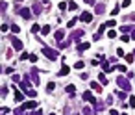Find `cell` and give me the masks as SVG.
Instances as JSON below:
<instances>
[{
  "label": "cell",
  "mask_w": 135,
  "mask_h": 115,
  "mask_svg": "<svg viewBox=\"0 0 135 115\" xmlns=\"http://www.w3.org/2000/svg\"><path fill=\"white\" fill-rule=\"evenodd\" d=\"M117 86L120 89H124V91H130L131 89V83L128 82V78H124V76H118V78H117Z\"/></svg>",
  "instance_id": "obj_2"
},
{
  "label": "cell",
  "mask_w": 135,
  "mask_h": 115,
  "mask_svg": "<svg viewBox=\"0 0 135 115\" xmlns=\"http://www.w3.org/2000/svg\"><path fill=\"white\" fill-rule=\"evenodd\" d=\"M106 24H107V28H113V26L117 24V20H113V19H111V20H107V22H106Z\"/></svg>",
  "instance_id": "obj_34"
},
{
  "label": "cell",
  "mask_w": 135,
  "mask_h": 115,
  "mask_svg": "<svg viewBox=\"0 0 135 115\" xmlns=\"http://www.w3.org/2000/svg\"><path fill=\"white\" fill-rule=\"evenodd\" d=\"M31 11H33V15H41L43 13V6L39 2H33V4H31Z\"/></svg>",
  "instance_id": "obj_10"
},
{
  "label": "cell",
  "mask_w": 135,
  "mask_h": 115,
  "mask_svg": "<svg viewBox=\"0 0 135 115\" xmlns=\"http://www.w3.org/2000/svg\"><path fill=\"white\" fill-rule=\"evenodd\" d=\"M131 4V0H124V2H122V7H128Z\"/></svg>",
  "instance_id": "obj_43"
},
{
  "label": "cell",
  "mask_w": 135,
  "mask_h": 115,
  "mask_svg": "<svg viewBox=\"0 0 135 115\" xmlns=\"http://www.w3.org/2000/svg\"><path fill=\"white\" fill-rule=\"evenodd\" d=\"M4 115H9V113H4Z\"/></svg>",
  "instance_id": "obj_54"
},
{
  "label": "cell",
  "mask_w": 135,
  "mask_h": 115,
  "mask_svg": "<svg viewBox=\"0 0 135 115\" xmlns=\"http://www.w3.org/2000/svg\"><path fill=\"white\" fill-rule=\"evenodd\" d=\"M117 56H118V58H120V56H126V52H124L122 48H118V50H117Z\"/></svg>",
  "instance_id": "obj_38"
},
{
  "label": "cell",
  "mask_w": 135,
  "mask_h": 115,
  "mask_svg": "<svg viewBox=\"0 0 135 115\" xmlns=\"http://www.w3.org/2000/svg\"><path fill=\"white\" fill-rule=\"evenodd\" d=\"M31 115H43V110H39V108H37V110H35L33 113H31Z\"/></svg>",
  "instance_id": "obj_46"
},
{
  "label": "cell",
  "mask_w": 135,
  "mask_h": 115,
  "mask_svg": "<svg viewBox=\"0 0 135 115\" xmlns=\"http://www.w3.org/2000/svg\"><path fill=\"white\" fill-rule=\"evenodd\" d=\"M48 32H50V26H48V24H44V26L41 28V34H43V35H46Z\"/></svg>",
  "instance_id": "obj_24"
},
{
  "label": "cell",
  "mask_w": 135,
  "mask_h": 115,
  "mask_svg": "<svg viewBox=\"0 0 135 115\" xmlns=\"http://www.w3.org/2000/svg\"><path fill=\"white\" fill-rule=\"evenodd\" d=\"M133 58H135V54H126V61L128 63H133Z\"/></svg>",
  "instance_id": "obj_31"
},
{
  "label": "cell",
  "mask_w": 135,
  "mask_h": 115,
  "mask_svg": "<svg viewBox=\"0 0 135 115\" xmlns=\"http://www.w3.org/2000/svg\"><path fill=\"white\" fill-rule=\"evenodd\" d=\"M115 69H118V71H120V72H126V65H117Z\"/></svg>",
  "instance_id": "obj_37"
},
{
  "label": "cell",
  "mask_w": 135,
  "mask_h": 115,
  "mask_svg": "<svg viewBox=\"0 0 135 115\" xmlns=\"http://www.w3.org/2000/svg\"><path fill=\"white\" fill-rule=\"evenodd\" d=\"M17 2H22V0H17Z\"/></svg>",
  "instance_id": "obj_53"
},
{
  "label": "cell",
  "mask_w": 135,
  "mask_h": 115,
  "mask_svg": "<svg viewBox=\"0 0 135 115\" xmlns=\"http://www.w3.org/2000/svg\"><path fill=\"white\" fill-rule=\"evenodd\" d=\"M106 30H107V24H106V22H104V24H102V26H100V30H98V34H104V32H106Z\"/></svg>",
  "instance_id": "obj_35"
},
{
  "label": "cell",
  "mask_w": 135,
  "mask_h": 115,
  "mask_svg": "<svg viewBox=\"0 0 135 115\" xmlns=\"http://www.w3.org/2000/svg\"><path fill=\"white\" fill-rule=\"evenodd\" d=\"M30 76H31V80H33V83H39L41 80H39V71H37V67H31L30 69Z\"/></svg>",
  "instance_id": "obj_6"
},
{
  "label": "cell",
  "mask_w": 135,
  "mask_h": 115,
  "mask_svg": "<svg viewBox=\"0 0 135 115\" xmlns=\"http://www.w3.org/2000/svg\"><path fill=\"white\" fill-rule=\"evenodd\" d=\"M122 115H128V113H122Z\"/></svg>",
  "instance_id": "obj_55"
},
{
  "label": "cell",
  "mask_w": 135,
  "mask_h": 115,
  "mask_svg": "<svg viewBox=\"0 0 135 115\" xmlns=\"http://www.w3.org/2000/svg\"><path fill=\"white\" fill-rule=\"evenodd\" d=\"M130 106H131V108H135V97L130 98Z\"/></svg>",
  "instance_id": "obj_45"
},
{
  "label": "cell",
  "mask_w": 135,
  "mask_h": 115,
  "mask_svg": "<svg viewBox=\"0 0 135 115\" xmlns=\"http://www.w3.org/2000/svg\"><path fill=\"white\" fill-rule=\"evenodd\" d=\"M120 30H122V32H124V34H126V32H130V30H131V28H130V26H122V28H120Z\"/></svg>",
  "instance_id": "obj_48"
},
{
  "label": "cell",
  "mask_w": 135,
  "mask_h": 115,
  "mask_svg": "<svg viewBox=\"0 0 135 115\" xmlns=\"http://www.w3.org/2000/svg\"><path fill=\"white\" fill-rule=\"evenodd\" d=\"M98 82L102 83V86H106V83H107V78H106V74H104V72H100V76H98Z\"/></svg>",
  "instance_id": "obj_18"
},
{
  "label": "cell",
  "mask_w": 135,
  "mask_h": 115,
  "mask_svg": "<svg viewBox=\"0 0 135 115\" xmlns=\"http://www.w3.org/2000/svg\"><path fill=\"white\" fill-rule=\"evenodd\" d=\"M102 69H104V72H111V71H113V65H111V63H107V61L104 59V61H102Z\"/></svg>",
  "instance_id": "obj_14"
},
{
  "label": "cell",
  "mask_w": 135,
  "mask_h": 115,
  "mask_svg": "<svg viewBox=\"0 0 135 115\" xmlns=\"http://www.w3.org/2000/svg\"><path fill=\"white\" fill-rule=\"evenodd\" d=\"M120 39H122L124 43H128V41L131 39V35H126V34H124V35H120Z\"/></svg>",
  "instance_id": "obj_36"
},
{
  "label": "cell",
  "mask_w": 135,
  "mask_h": 115,
  "mask_svg": "<svg viewBox=\"0 0 135 115\" xmlns=\"http://www.w3.org/2000/svg\"><path fill=\"white\" fill-rule=\"evenodd\" d=\"M54 89H55V83H54V82H48V83H46V91H48V93H52Z\"/></svg>",
  "instance_id": "obj_20"
},
{
  "label": "cell",
  "mask_w": 135,
  "mask_h": 115,
  "mask_svg": "<svg viewBox=\"0 0 135 115\" xmlns=\"http://www.w3.org/2000/svg\"><path fill=\"white\" fill-rule=\"evenodd\" d=\"M83 100L91 102V104H96V98H94V95L91 93V91H85V93H83Z\"/></svg>",
  "instance_id": "obj_9"
},
{
  "label": "cell",
  "mask_w": 135,
  "mask_h": 115,
  "mask_svg": "<svg viewBox=\"0 0 135 115\" xmlns=\"http://www.w3.org/2000/svg\"><path fill=\"white\" fill-rule=\"evenodd\" d=\"M133 54H135V50H133Z\"/></svg>",
  "instance_id": "obj_57"
},
{
  "label": "cell",
  "mask_w": 135,
  "mask_h": 115,
  "mask_svg": "<svg viewBox=\"0 0 135 115\" xmlns=\"http://www.w3.org/2000/svg\"><path fill=\"white\" fill-rule=\"evenodd\" d=\"M120 7H122V6H115L113 9H111V15H113V17H115V15H118V11H120Z\"/></svg>",
  "instance_id": "obj_23"
},
{
  "label": "cell",
  "mask_w": 135,
  "mask_h": 115,
  "mask_svg": "<svg viewBox=\"0 0 135 115\" xmlns=\"http://www.w3.org/2000/svg\"><path fill=\"white\" fill-rule=\"evenodd\" d=\"M26 97H37V91H35V89H30V91H26Z\"/></svg>",
  "instance_id": "obj_29"
},
{
  "label": "cell",
  "mask_w": 135,
  "mask_h": 115,
  "mask_svg": "<svg viewBox=\"0 0 135 115\" xmlns=\"http://www.w3.org/2000/svg\"><path fill=\"white\" fill-rule=\"evenodd\" d=\"M100 37H102V34H94L93 39H94V41H100Z\"/></svg>",
  "instance_id": "obj_42"
},
{
  "label": "cell",
  "mask_w": 135,
  "mask_h": 115,
  "mask_svg": "<svg viewBox=\"0 0 135 115\" xmlns=\"http://www.w3.org/2000/svg\"><path fill=\"white\" fill-rule=\"evenodd\" d=\"M124 98H126V91L120 89V91H118V100H124Z\"/></svg>",
  "instance_id": "obj_26"
},
{
  "label": "cell",
  "mask_w": 135,
  "mask_h": 115,
  "mask_svg": "<svg viewBox=\"0 0 135 115\" xmlns=\"http://www.w3.org/2000/svg\"><path fill=\"white\" fill-rule=\"evenodd\" d=\"M11 32H13V34H19V32H20V28H19L17 24H11Z\"/></svg>",
  "instance_id": "obj_32"
},
{
  "label": "cell",
  "mask_w": 135,
  "mask_h": 115,
  "mask_svg": "<svg viewBox=\"0 0 135 115\" xmlns=\"http://www.w3.org/2000/svg\"><path fill=\"white\" fill-rule=\"evenodd\" d=\"M69 9L76 11V9H78V4H76V2H69Z\"/></svg>",
  "instance_id": "obj_30"
},
{
  "label": "cell",
  "mask_w": 135,
  "mask_h": 115,
  "mask_svg": "<svg viewBox=\"0 0 135 115\" xmlns=\"http://www.w3.org/2000/svg\"><path fill=\"white\" fill-rule=\"evenodd\" d=\"M20 59H22V61L30 59V54H28V52H22V54H20Z\"/></svg>",
  "instance_id": "obj_33"
},
{
  "label": "cell",
  "mask_w": 135,
  "mask_h": 115,
  "mask_svg": "<svg viewBox=\"0 0 135 115\" xmlns=\"http://www.w3.org/2000/svg\"><path fill=\"white\" fill-rule=\"evenodd\" d=\"M30 61H31V63H35V61H37V56H35V54H30Z\"/></svg>",
  "instance_id": "obj_41"
},
{
  "label": "cell",
  "mask_w": 135,
  "mask_h": 115,
  "mask_svg": "<svg viewBox=\"0 0 135 115\" xmlns=\"http://www.w3.org/2000/svg\"><path fill=\"white\" fill-rule=\"evenodd\" d=\"M65 91H67V93H76V87L72 86V83H69V86L65 87Z\"/></svg>",
  "instance_id": "obj_21"
},
{
  "label": "cell",
  "mask_w": 135,
  "mask_h": 115,
  "mask_svg": "<svg viewBox=\"0 0 135 115\" xmlns=\"http://www.w3.org/2000/svg\"><path fill=\"white\" fill-rule=\"evenodd\" d=\"M109 113H111V115H118V111H117V110H111Z\"/></svg>",
  "instance_id": "obj_50"
},
{
  "label": "cell",
  "mask_w": 135,
  "mask_h": 115,
  "mask_svg": "<svg viewBox=\"0 0 135 115\" xmlns=\"http://www.w3.org/2000/svg\"><path fill=\"white\" fill-rule=\"evenodd\" d=\"M104 11H106L104 4H96V9H94V13H96V15H100V13H104Z\"/></svg>",
  "instance_id": "obj_16"
},
{
  "label": "cell",
  "mask_w": 135,
  "mask_h": 115,
  "mask_svg": "<svg viewBox=\"0 0 135 115\" xmlns=\"http://www.w3.org/2000/svg\"><path fill=\"white\" fill-rule=\"evenodd\" d=\"M22 108L24 110H37V102L35 100H28V102L22 104Z\"/></svg>",
  "instance_id": "obj_11"
},
{
  "label": "cell",
  "mask_w": 135,
  "mask_h": 115,
  "mask_svg": "<svg viewBox=\"0 0 135 115\" xmlns=\"http://www.w3.org/2000/svg\"><path fill=\"white\" fill-rule=\"evenodd\" d=\"M69 72H70V67H69V65H63V67L59 69V76H67Z\"/></svg>",
  "instance_id": "obj_15"
},
{
  "label": "cell",
  "mask_w": 135,
  "mask_h": 115,
  "mask_svg": "<svg viewBox=\"0 0 135 115\" xmlns=\"http://www.w3.org/2000/svg\"><path fill=\"white\" fill-rule=\"evenodd\" d=\"M83 67H85V63H83V61H76V63H74V69H76V71H82Z\"/></svg>",
  "instance_id": "obj_19"
},
{
  "label": "cell",
  "mask_w": 135,
  "mask_h": 115,
  "mask_svg": "<svg viewBox=\"0 0 135 115\" xmlns=\"http://www.w3.org/2000/svg\"><path fill=\"white\" fill-rule=\"evenodd\" d=\"M9 28H11V26H7V24H2V32H7Z\"/></svg>",
  "instance_id": "obj_49"
},
{
  "label": "cell",
  "mask_w": 135,
  "mask_h": 115,
  "mask_svg": "<svg viewBox=\"0 0 135 115\" xmlns=\"http://www.w3.org/2000/svg\"><path fill=\"white\" fill-rule=\"evenodd\" d=\"M107 37H109V39H115V37H117V32H115V30H109V32H107Z\"/></svg>",
  "instance_id": "obj_27"
},
{
  "label": "cell",
  "mask_w": 135,
  "mask_h": 115,
  "mask_svg": "<svg viewBox=\"0 0 135 115\" xmlns=\"http://www.w3.org/2000/svg\"><path fill=\"white\" fill-rule=\"evenodd\" d=\"M37 32H41V26H39V24H33V26H31V34H37Z\"/></svg>",
  "instance_id": "obj_25"
},
{
  "label": "cell",
  "mask_w": 135,
  "mask_h": 115,
  "mask_svg": "<svg viewBox=\"0 0 135 115\" xmlns=\"http://www.w3.org/2000/svg\"><path fill=\"white\" fill-rule=\"evenodd\" d=\"M89 48H91V43H80V45L76 47V50L80 52V54H82V52H85V50H89Z\"/></svg>",
  "instance_id": "obj_12"
},
{
  "label": "cell",
  "mask_w": 135,
  "mask_h": 115,
  "mask_svg": "<svg viewBox=\"0 0 135 115\" xmlns=\"http://www.w3.org/2000/svg\"><path fill=\"white\" fill-rule=\"evenodd\" d=\"M80 20H82V22H87V24H91V22H93V13H91V11H83V13L80 15Z\"/></svg>",
  "instance_id": "obj_5"
},
{
  "label": "cell",
  "mask_w": 135,
  "mask_h": 115,
  "mask_svg": "<svg viewBox=\"0 0 135 115\" xmlns=\"http://www.w3.org/2000/svg\"><path fill=\"white\" fill-rule=\"evenodd\" d=\"M83 37V30H74L72 32V35H70V39H72L76 45H80V39Z\"/></svg>",
  "instance_id": "obj_4"
},
{
  "label": "cell",
  "mask_w": 135,
  "mask_h": 115,
  "mask_svg": "<svg viewBox=\"0 0 135 115\" xmlns=\"http://www.w3.org/2000/svg\"><path fill=\"white\" fill-rule=\"evenodd\" d=\"M41 52H43V54L48 58L50 61H55V59H58V56H59V54H58V50H54V48H50V47H46V45L43 47V50H41Z\"/></svg>",
  "instance_id": "obj_1"
},
{
  "label": "cell",
  "mask_w": 135,
  "mask_h": 115,
  "mask_svg": "<svg viewBox=\"0 0 135 115\" xmlns=\"http://www.w3.org/2000/svg\"><path fill=\"white\" fill-rule=\"evenodd\" d=\"M11 82H20V76H19V74H13V78H11Z\"/></svg>",
  "instance_id": "obj_40"
},
{
  "label": "cell",
  "mask_w": 135,
  "mask_h": 115,
  "mask_svg": "<svg viewBox=\"0 0 135 115\" xmlns=\"http://www.w3.org/2000/svg\"><path fill=\"white\" fill-rule=\"evenodd\" d=\"M63 37H65V32H63V30H58V32L54 34V39L58 43H63Z\"/></svg>",
  "instance_id": "obj_13"
},
{
  "label": "cell",
  "mask_w": 135,
  "mask_h": 115,
  "mask_svg": "<svg viewBox=\"0 0 135 115\" xmlns=\"http://www.w3.org/2000/svg\"><path fill=\"white\" fill-rule=\"evenodd\" d=\"M0 9L6 11V9H7V4H6V2H2V4H0Z\"/></svg>",
  "instance_id": "obj_44"
},
{
  "label": "cell",
  "mask_w": 135,
  "mask_h": 115,
  "mask_svg": "<svg viewBox=\"0 0 135 115\" xmlns=\"http://www.w3.org/2000/svg\"><path fill=\"white\" fill-rule=\"evenodd\" d=\"M17 13L20 15L22 19H30L31 15H33V11H31L30 7H17Z\"/></svg>",
  "instance_id": "obj_3"
},
{
  "label": "cell",
  "mask_w": 135,
  "mask_h": 115,
  "mask_svg": "<svg viewBox=\"0 0 135 115\" xmlns=\"http://www.w3.org/2000/svg\"><path fill=\"white\" fill-rule=\"evenodd\" d=\"M11 47L15 50H22V41L19 39V37H11Z\"/></svg>",
  "instance_id": "obj_7"
},
{
  "label": "cell",
  "mask_w": 135,
  "mask_h": 115,
  "mask_svg": "<svg viewBox=\"0 0 135 115\" xmlns=\"http://www.w3.org/2000/svg\"><path fill=\"white\" fill-rule=\"evenodd\" d=\"M59 9H61V11L69 9V4H67V2H59Z\"/></svg>",
  "instance_id": "obj_28"
},
{
  "label": "cell",
  "mask_w": 135,
  "mask_h": 115,
  "mask_svg": "<svg viewBox=\"0 0 135 115\" xmlns=\"http://www.w3.org/2000/svg\"><path fill=\"white\" fill-rule=\"evenodd\" d=\"M13 98H15V102H22L24 100V95H22L19 89H15V86H13Z\"/></svg>",
  "instance_id": "obj_8"
},
{
  "label": "cell",
  "mask_w": 135,
  "mask_h": 115,
  "mask_svg": "<svg viewBox=\"0 0 135 115\" xmlns=\"http://www.w3.org/2000/svg\"><path fill=\"white\" fill-rule=\"evenodd\" d=\"M106 102H107V104H113V95H109V97H107V100H106Z\"/></svg>",
  "instance_id": "obj_47"
},
{
  "label": "cell",
  "mask_w": 135,
  "mask_h": 115,
  "mask_svg": "<svg viewBox=\"0 0 135 115\" xmlns=\"http://www.w3.org/2000/svg\"><path fill=\"white\" fill-rule=\"evenodd\" d=\"M131 37H133V39H135V30H131Z\"/></svg>",
  "instance_id": "obj_51"
},
{
  "label": "cell",
  "mask_w": 135,
  "mask_h": 115,
  "mask_svg": "<svg viewBox=\"0 0 135 115\" xmlns=\"http://www.w3.org/2000/svg\"><path fill=\"white\" fill-rule=\"evenodd\" d=\"M4 72H6V74H11V72H13V67H6Z\"/></svg>",
  "instance_id": "obj_39"
},
{
  "label": "cell",
  "mask_w": 135,
  "mask_h": 115,
  "mask_svg": "<svg viewBox=\"0 0 135 115\" xmlns=\"http://www.w3.org/2000/svg\"><path fill=\"white\" fill-rule=\"evenodd\" d=\"M48 115H55V113H48Z\"/></svg>",
  "instance_id": "obj_52"
},
{
  "label": "cell",
  "mask_w": 135,
  "mask_h": 115,
  "mask_svg": "<svg viewBox=\"0 0 135 115\" xmlns=\"http://www.w3.org/2000/svg\"><path fill=\"white\" fill-rule=\"evenodd\" d=\"M91 87H93L94 91H98V93H100V91H102V83H98V82H91Z\"/></svg>",
  "instance_id": "obj_17"
},
{
  "label": "cell",
  "mask_w": 135,
  "mask_h": 115,
  "mask_svg": "<svg viewBox=\"0 0 135 115\" xmlns=\"http://www.w3.org/2000/svg\"><path fill=\"white\" fill-rule=\"evenodd\" d=\"M78 20H80V19H78V17H74V19H70V20L67 22V26H69V28H72V26L76 24V22H78Z\"/></svg>",
  "instance_id": "obj_22"
},
{
  "label": "cell",
  "mask_w": 135,
  "mask_h": 115,
  "mask_svg": "<svg viewBox=\"0 0 135 115\" xmlns=\"http://www.w3.org/2000/svg\"><path fill=\"white\" fill-rule=\"evenodd\" d=\"M133 20H135V15H133Z\"/></svg>",
  "instance_id": "obj_56"
}]
</instances>
